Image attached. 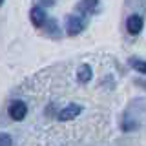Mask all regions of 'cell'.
<instances>
[{
    "label": "cell",
    "instance_id": "ba28073f",
    "mask_svg": "<svg viewBox=\"0 0 146 146\" xmlns=\"http://www.w3.org/2000/svg\"><path fill=\"white\" fill-rule=\"evenodd\" d=\"M130 64H131V66H133L139 73H146V62H144V60H139V58H131V62H130Z\"/></svg>",
    "mask_w": 146,
    "mask_h": 146
},
{
    "label": "cell",
    "instance_id": "8992f818",
    "mask_svg": "<svg viewBox=\"0 0 146 146\" xmlns=\"http://www.w3.org/2000/svg\"><path fill=\"white\" fill-rule=\"evenodd\" d=\"M97 4H99V0H82L77 6V11L82 13V15H91L97 9Z\"/></svg>",
    "mask_w": 146,
    "mask_h": 146
},
{
    "label": "cell",
    "instance_id": "277c9868",
    "mask_svg": "<svg viewBox=\"0 0 146 146\" xmlns=\"http://www.w3.org/2000/svg\"><path fill=\"white\" fill-rule=\"evenodd\" d=\"M29 18H31V24L35 27H42V26H46V22H48V17H46L44 9L38 7V6L29 11Z\"/></svg>",
    "mask_w": 146,
    "mask_h": 146
},
{
    "label": "cell",
    "instance_id": "6da1fadb",
    "mask_svg": "<svg viewBox=\"0 0 146 146\" xmlns=\"http://www.w3.org/2000/svg\"><path fill=\"white\" fill-rule=\"evenodd\" d=\"M26 115H27L26 102H22V100H15V102H11V106H9V117H11L13 121H22Z\"/></svg>",
    "mask_w": 146,
    "mask_h": 146
},
{
    "label": "cell",
    "instance_id": "5b68a950",
    "mask_svg": "<svg viewBox=\"0 0 146 146\" xmlns=\"http://www.w3.org/2000/svg\"><path fill=\"white\" fill-rule=\"evenodd\" d=\"M126 27H128V31H130L131 35L141 33V29H143V18L139 15H131L128 18V22H126Z\"/></svg>",
    "mask_w": 146,
    "mask_h": 146
},
{
    "label": "cell",
    "instance_id": "30bf717a",
    "mask_svg": "<svg viewBox=\"0 0 146 146\" xmlns=\"http://www.w3.org/2000/svg\"><path fill=\"white\" fill-rule=\"evenodd\" d=\"M2 4H4V0H0V6H2Z\"/></svg>",
    "mask_w": 146,
    "mask_h": 146
},
{
    "label": "cell",
    "instance_id": "9c48e42d",
    "mask_svg": "<svg viewBox=\"0 0 146 146\" xmlns=\"http://www.w3.org/2000/svg\"><path fill=\"white\" fill-rule=\"evenodd\" d=\"M0 146H13V141L7 133H0Z\"/></svg>",
    "mask_w": 146,
    "mask_h": 146
},
{
    "label": "cell",
    "instance_id": "52a82bcc",
    "mask_svg": "<svg viewBox=\"0 0 146 146\" xmlns=\"http://www.w3.org/2000/svg\"><path fill=\"white\" fill-rule=\"evenodd\" d=\"M91 68L88 66V64H82V66L79 68V71H77V79H79V82H88L91 79Z\"/></svg>",
    "mask_w": 146,
    "mask_h": 146
},
{
    "label": "cell",
    "instance_id": "3957f363",
    "mask_svg": "<svg viewBox=\"0 0 146 146\" xmlns=\"http://www.w3.org/2000/svg\"><path fill=\"white\" fill-rule=\"evenodd\" d=\"M82 27H84V24H82V20H80L79 17L71 15V17L66 18V33L68 35H71V36L79 35L80 31H82Z\"/></svg>",
    "mask_w": 146,
    "mask_h": 146
},
{
    "label": "cell",
    "instance_id": "7a4b0ae2",
    "mask_svg": "<svg viewBox=\"0 0 146 146\" xmlns=\"http://www.w3.org/2000/svg\"><path fill=\"white\" fill-rule=\"evenodd\" d=\"M82 111V108L79 106V104H70V106H66L64 110H60L58 111V121L66 122V121H73L75 117H79Z\"/></svg>",
    "mask_w": 146,
    "mask_h": 146
}]
</instances>
